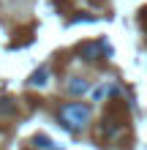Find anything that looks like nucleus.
<instances>
[{
  "instance_id": "39448f33",
  "label": "nucleus",
  "mask_w": 147,
  "mask_h": 150,
  "mask_svg": "<svg viewBox=\"0 0 147 150\" xmlns=\"http://www.w3.org/2000/svg\"><path fill=\"white\" fill-rule=\"evenodd\" d=\"M115 90V87H109V85H101V87H96V90H93V98L96 101H101V98H106V96Z\"/></svg>"
},
{
  "instance_id": "423d86ee",
  "label": "nucleus",
  "mask_w": 147,
  "mask_h": 150,
  "mask_svg": "<svg viewBox=\"0 0 147 150\" xmlns=\"http://www.w3.org/2000/svg\"><path fill=\"white\" fill-rule=\"evenodd\" d=\"M36 147H38V150H52L55 145L49 142V137H36Z\"/></svg>"
},
{
  "instance_id": "0eeeda50",
  "label": "nucleus",
  "mask_w": 147,
  "mask_h": 150,
  "mask_svg": "<svg viewBox=\"0 0 147 150\" xmlns=\"http://www.w3.org/2000/svg\"><path fill=\"white\" fill-rule=\"evenodd\" d=\"M14 107H11V104H8V98H3V104H0V112H11Z\"/></svg>"
},
{
  "instance_id": "20e7f679",
  "label": "nucleus",
  "mask_w": 147,
  "mask_h": 150,
  "mask_svg": "<svg viewBox=\"0 0 147 150\" xmlns=\"http://www.w3.org/2000/svg\"><path fill=\"white\" fill-rule=\"evenodd\" d=\"M46 82H49V71H46V68L36 71V74H33V79H30V85H33V87H44Z\"/></svg>"
},
{
  "instance_id": "f03ea898",
  "label": "nucleus",
  "mask_w": 147,
  "mask_h": 150,
  "mask_svg": "<svg viewBox=\"0 0 147 150\" xmlns=\"http://www.w3.org/2000/svg\"><path fill=\"white\" fill-rule=\"evenodd\" d=\"M103 52H109L106 47H103V41H96V44H84V47H82V55L87 57V60H93V63L103 57Z\"/></svg>"
},
{
  "instance_id": "f257e3e1",
  "label": "nucleus",
  "mask_w": 147,
  "mask_h": 150,
  "mask_svg": "<svg viewBox=\"0 0 147 150\" xmlns=\"http://www.w3.org/2000/svg\"><path fill=\"white\" fill-rule=\"evenodd\" d=\"M60 120H63L65 128L82 131V128L90 123V107H87V104H79V101L63 104V107H60Z\"/></svg>"
},
{
  "instance_id": "7ed1b4c3",
  "label": "nucleus",
  "mask_w": 147,
  "mask_h": 150,
  "mask_svg": "<svg viewBox=\"0 0 147 150\" xmlns=\"http://www.w3.org/2000/svg\"><path fill=\"white\" fill-rule=\"evenodd\" d=\"M87 90H90V82H87V79H79V76L68 79V93H71V96H84Z\"/></svg>"
},
{
  "instance_id": "6e6552de",
  "label": "nucleus",
  "mask_w": 147,
  "mask_h": 150,
  "mask_svg": "<svg viewBox=\"0 0 147 150\" xmlns=\"http://www.w3.org/2000/svg\"><path fill=\"white\" fill-rule=\"evenodd\" d=\"M52 150H57V147H52Z\"/></svg>"
}]
</instances>
